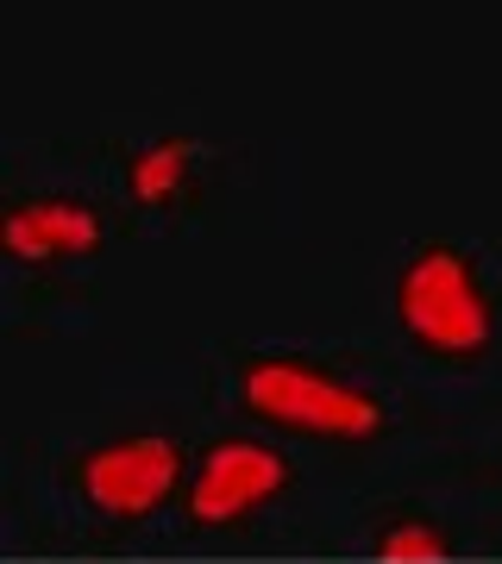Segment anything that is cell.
<instances>
[{"mask_svg":"<svg viewBox=\"0 0 502 564\" xmlns=\"http://www.w3.org/2000/svg\"><path fill=\"white\" fill-rule=\"evenodd\" d=\"M245 402L264 421L296 426V433H327V440H371L383 426V408L364 389L340 383L327 370H308V364H282V358L245 370Z\"/></svg>","mask_w":502,"mask_h":564,"instance_id":"obj_2","label":"cell"},{"mask_svg":"<svg viewBox=\"0 0 502 564\" xmlns=\"http://www.w3.org/2000/svg\"><path fill=\"white\" fill-rule=\"evenodd\" d=\"M282 484H289V458L282 452H270L258 440H221L195 470L189 514L201 527H226L239 514H252V508H264L270 496H282Z\"/></svg>","mask_w":502,"mask_h":564,"instance_id":"obj_4","label":"cell"},{"mask_svg":"<svg viewBox=\"0 0 502 564\" xmlns=\"http://www.w3.org/2000/svg\"><path fill=\"white\" fill-rule=\"evenodd\" d=\"M396 314L440 358H471V351L490 345V302H483L471 258L452 251V245L415 251V263L396 282Z\"/></svg>","mask_w":502,"mask_h":564,"instance_id":"obj_1","label":"cell"},{"mask_svg":"<svg viewBox=\"0 0 502 564\" xmlns=\"http://www.w3.org/2000/svg\"><path fill=\"white\" fill-rule=\"evenodd\" d=\"M383 558L389 564H434V558H446V540L434 527H389L383 533Z\"/></svg>","mask_w":502,"mask_h":564,"instance_id":"obj_7","label":"cell"},{"mask_svg":"<svg viewBox=\"0 0 502 564\" xmlns=\"http://www.w3.org/2000/svg\"><path fill=\"white\" fill-rule=\"evenodd\" d=\"M189 170H195V144H189V139H158V144H145L139 158H132L126 188H132V202L163 207V202H177V195H182Z\"/></svg>","mask_w":502,"mask_h":564,"instance_id":"obj_6","label":"cell"},{"mask_svg":"<svg viewBox=\"0 0 502 564\" xmlns=\"http://www.w3.org/2000/svg\"><path fill=\"white\" fill-rule=\"evenodd\" d=\"M0 245L20 263H51V258H82L100 245V214L88 202H70V195H39V202H20L0 226Z\"/></svg>","mask_w":502,"mask_h":564,"instance_id":"obj_5","label":"cell"},{"mask_svg":"<svg viewBox=\"0 0 502 564\" xmlns=\"http://www.w3.org/2000/svg\"><path fill=\"white\" fill-rule=\"evenodd\" d=\"M182 477V452L170 440H120L100 445L82 458V489L100 514H120V521H139L151 508L170 502V489Z\"/></svg>","mask_w":502,"mask_h":564,"instance_id":"obj_3","label":"cell"}]
</instances>
